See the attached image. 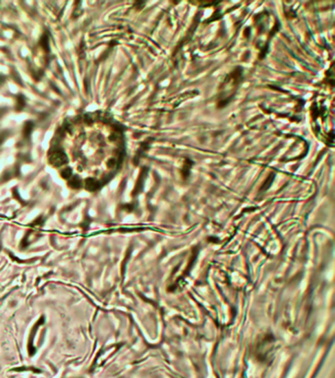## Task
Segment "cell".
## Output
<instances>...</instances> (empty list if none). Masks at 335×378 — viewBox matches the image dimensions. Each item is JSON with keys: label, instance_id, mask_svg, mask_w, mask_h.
Here are the masks:
<instances>
[{"label": "cell", "instance_id": "5b68a950", "mask_svg": "<svg viewBox=\"0 0 335 378\" xmlns=\"http://www.w3.org/2000/svg\"><path fill=\"white\" fill-rule=\"evenodd\" d=\"M61 176L62 178H70V176H72V169L70 168L64 169L63 171H62Z\"/></svg>", "mask_w": 335, "mask_h": 378}, {"label": "cell", "instance_id": "277c9868", "mask_svg": "<svg viewBox=\"0 0 335 378\" xmlns=\"http://www.w3.org/2000/svg\"><path fill=\"white\" fill-rule=\"evenodd\" d=\"M70 185L71 187L77 189V187H81V180H80L79 178H77V176H75V178H73L72 180H71Z\"/></svg>", "mask_w": 335, "mask_h": 378}, {"label": "cell", "instance_id": "7a4b0ae2", "mask_svg": "<svg viewBox=\"0 0 335 378\" xmlns=\"http://www.w3.org/2000/svg\"><path fill=\"white\" fill-rule=\"evenodd\" d=\"M98 187V182L94 178H89L86 180V189L89 190H96Z\"/></svg>", "mask_w": 335, "mask_h": 378}, {"label": "cell", "instance_id": "3957f363", "mask_svg": "<svg viewBox=\"0 0 335 378\" xmlns=\"http://www.w3.org/2000/svg\"><path fill=\"white\" fill-rule=\"evenodd\" d=\"M33 123H27L26 125L24 127V135L25 136H29L31 134L32 130H33Z\"/></svg>", "mask_w": 335, "mask_h": 378}, {"label": "cell", "instance_id": "6da1fadb", "mask_svg": "<svg viewBox=\"0 0 335 378\" xmlns=\"http://www.w3.org/2000/svg\"><path fill=\"white\" fill-rule=\"evenodd\" d=\"M67 161V157H66V155L61 150H55L50 156V165H52L54 167L63 166Z\"/></svg>", "mask_w": 335, "mask_h": 378}]
</instances>
